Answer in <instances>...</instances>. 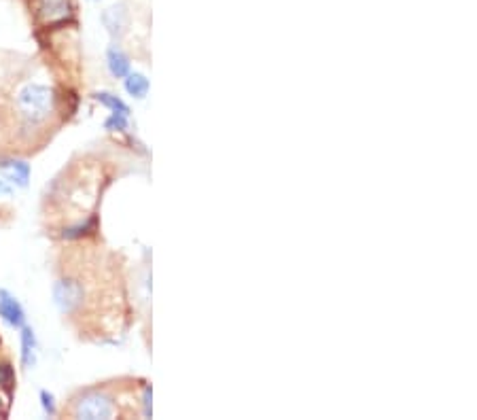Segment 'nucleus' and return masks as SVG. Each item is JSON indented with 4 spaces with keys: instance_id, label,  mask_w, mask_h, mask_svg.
Masks as SVG:
<instances>
[{
    "instance_id": "nucleus-14",
    "label": "nucleus",
    "mask_w": 477,
    "mask_h": 420,
    "mask_svg": "<svg viewBox=\"0 0 477 420\" xmlns=\"http://www.w3.org/2000/svg\"><path fill=\"white\" fill-rule=\"evenodd\" d=\"M40 404H42V410H45L49 416H53V414H55V399H53V395H51V393L40 391Z\"/></svg>"
},
{
    "instance_id": "nucleus-11",
    "label": "nucleus",
    "mask_w": 477,
    "mask_h": 420,
    "mask_svg": "<svg viewBox=\"0 0 477 420\" xmlns=\"http://www.w3.org/2000/svg\"><path fill=\"white\" fill-rule=\"evenodd\" d=\"M100 104H104L106 108H110L113 113H119V115H130V106L121 100V98H117L115 93H108V91H100V93H96L93 96Z\"/></svg>"
},
{
    "instance_id": "nucleus-13",
    "label": "nucleus",
    "mask_w": 477,
    "mask_h": 420,
    "mask_svg": "<svg viewBox=\"0 0 477 420\" xmlns=\"http://www.w3.org/2000/svg\"><path fill=\"white\" fill-rule=\"evenodd\" d=\"M13 380H15V374H13V368L8 363H0V389H13Z\"/></svg>"
},
{
    "instance_id": "nucleus-7",
    "label": "nucleus",
    "mask_w": 477,
    "mask_h": 420,
    "mask_svg": "<svg viewBox=\"0 0 477 420\" xmlns=\"http://www.w3.org/2000/svg\"><path fill=\"white\" fill-rule=\"evenodd\" d=\"M102 21L110 36H121L127 25V11L123 4H113L102 13Z\"/></svg>"
},
{
    "instance_id": "nucleus-8",
    "label": "nucleus",
    "mask_w": 477,
    "mask_h": 420,
    "mask_svg": "<svg viewBox=\"0 0 477 420\" xmlns=\"http://www.w3.org/2000/svg\"><path fill=\"white\" fill-rule=\"evenodd\" d=\"M106 62H108V68H110L113 76H117V79H123L130 72V59H127V55L119 47H110L108 49Z\"/></svg>"
},
{
    "instance_id": "nucleus-1",
    "label": "nucleus",
    "mask_w": 477,
    "mask_h": 420,
    "mask_svg": "<svg viewBox=\"0 0 477 420\" xmlns=\"http://www.w3.org/2000/svg\"><path fill=\"white\" fill-rule=\"evenodd\" d=\"M53 91L47 85L28 83L17 93V108L28 123H42L53 113Z\"/></svg>"
},
{
    "instance_id": "nucleus-6",
    "label": "nucleus",
    "mask_w": 477,
    "mask_h": 420,
    "mask_svg": "<svg viewBox=\"0 0 477 420\" xmlns=\"http://www.w3.org/2000/svg\"><path fill=\"white\" fill-rule=\"evenodd\" d=\"M0 174L6 178V183H13L17 187H28L30 164L23 159H0Z\"/></svg>"
},
{
    "instance_id": "nucleus-5",
    "label": "nucleus",
    "mask_w": 477,
    "mask_h": 420,
    "mask_svg": "<svg viewBox=\"0 0 477 420\" xmlns=\"http://www.w3.org/2000/svg\"><path fill=\"white\" fill-rule=\"evenodd\" d=\"M38 15L45 23H62L72 15V6L68 0H40L38 4Z\"/></svg>"
},
{
    "instance_id": "nucleus-15",
    "label": "nucleus",
    "mask_w": 477,
    "mask_h": 420,
    "mask_svg": "<svg viewBox=\"0 0 477 420\" xmlns=\"http://www.w3.org/2000/svg\"><path fill=\"white\" fill-rule=\"evenodd\" d=\"M11 193H13L11 185H8L6 181H0V198H8Z\"/></svg>"
},
{
    "instance_id": "nucleus-4",
    "label": "nucleus",
    "mask_w": 477,
    "mask_h": 420,
    "mask_svg": "<svg viewBox=\"0 0 477 420\" xmlns=\"http://www.w3.org/2000/svg\"><path fill=\"white\" fill-rule=\"evenodd\" d=\"M0 319L6 325L17 327V329H21L25 323V312H23L21 304L6 289H0Z\"/></svg>"
},
{
    "instance_id": "nucleus-2",
    "label": "nucleus",
    "mask_w": 477,
    "mask_h": 420,
    "mask_svg": "<svg viewBox=\"0 0 477 420\" xmlns=\"http://www.w3.org/2000/svg\"><path fill=\"white\" fill-rule=\"evenodd\" d=\"M72 414L76 419L87 420L110 419L115 414V404H113V397L102 391H87L74 402Z\"/></svg>"
},
{
    "instance_id": "nucleus-10",
    "label": "nucleus",
    "mask_w": 477,
    "mask_h": 420,
    "mask_svg": "<svg viewBox=\"0 0 477 420\" xmlns=\"http://www.w3.org/2000/svg\"><path fill=\"white\" fill-rule=\"evenodd\" d=\"M127 79H125V89H127V93L130 96H134V98H144L146 93H149V79L144 76V74H140V72H127L125 74Z\"/></svg>"
},
{
    "instance_id": "nucleus-3",
    "label": "nucleus",
    "mask_w": 477,
    "mask_h": 420,
    "mask_svg": "<svg viewBox=\"0 0 477 420\" xmlns=\"http://www.w3.org/2000/svg\"><path fill=\"white\" fill-rule=\"evenodd\" d=\"M85 300V289L76 278H59L53 285V304L62 314H74Z\"/></svg>"
},
{
    "instance_id": "nucleus-12",
    "label": "nucleus",
    "mask_w": 477,
    "mask_h": 420,
    "mask_svg": "<svg viewBox=\"0 0 477 420\" xmlns=\"http://www.w3.org/2000/svg\"><path fill=\"white\" fill-rule=\"evenodd\" d=\"M104 127L108 132H123L127 130V117L125 115H119V113H113L106 121H104Z\"/></svg>"
},
{
    "instance_id": "nucleus-9",
    "label": "nucleus",
    "mask_w": 477,
    "mask_h": 420,
    "mask_svg": "<svg viewBox=\"0 0 477 420\" xmlns=\"http://www.w3.org/2000/svg\"><path fill=\"white\" fill-rule=\"evenodd\" d=\"M36 340H34V331L30 327H21V363L23 368H32L36 361Z\"/></svg>"
}]
</instances>
